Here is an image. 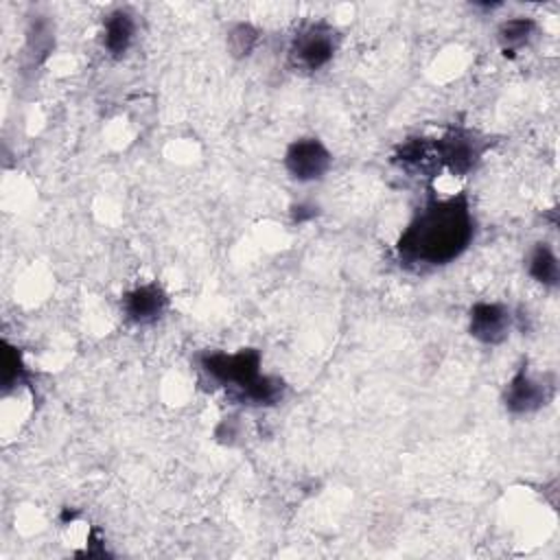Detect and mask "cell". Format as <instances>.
Instances as JSON below:
<instances>
[{
	"mask_svg": "<svg viewBox=\"0 0 560 560\" xmlns=\"http://www.w3.org/2000/svg\"><path fill=\"white\" fill-rule=\"evenodd\" d=\"M477 221L466 192L451 197H429L405 225L396 241V258L409 271L446 267L470 245Z\"/></svg>",
	"mask_w": 560,
	"mask_h": 560,
	"instance_id": "cell-1",
	"label": "cell"
},
{
	"mask_svg": "<svg viewBox=\"0 0 560 560\" xmlns=\"http://www.w3.org/2000/svg\"><path fill=\"white\" fill-rule=\"evenodd\" d=\"M262 354L258 348H241L236 352L208 350L197 357L199 372L214 385L228 392L241 405L273 407L287 394V383L280 376L260 372Z\"/></svg>",
	"mask_w": 560,
	"mask_h": 560,
	"instance_id": "cell-2",
	"label": "cell"
},
{
	"mask_svg": "<svg viewBox=\"0 0 560 560\" xmlns=\"http://www.w3.org/2000/svg\"><path fill=\"white\" fill-rule=\"evenodd\" d=\"M341 35L339 31L324 22H308L295 31L291 46H289V66L295 72H317L328 66L339 48Z\"/></svg>",
	"mask_w": 560,
	"mask_h": 560,
	"instance_id": "cell-3",
	"label": "cell"
},
{
	"mask_svg": "<svg viewBox=\"0 0 560 560\" xmlns=\"http://www.w3.org/2000/svg\"><path fill=\"white\" fill-rule=\"evenodd\" d=\"M553 396H556V374L545 372L536 376L529 372L527 361H523L505 383L501 400L510 413L525 416L547 407L553 400Z\"/></svg>",
	"mask_w": 560,
	"mask_h": 560,
	"instance_id": "cell-4",
	"label": "cell"
},
{
	"mask_svg": "<svg viewBox=\"0 0 560 560\" xmlns=\"http://www.w3.org/2000/svg\"><path fill=\"white\" fill-rule=\"evenodd\" d=\"M488 147H490L488 138L464 127H448L442 138L433 140L438 164L446 166L457 177L475 171V166L481 162Z\"/></svg>",
	"mask_w": 560,
	"mask_h": 560,
	"instance_id": "cell-5",
	"label": "cell"
},
{
	"mask_svg": "<svg viewBox=\"0 0 560 560\" xmlns=\"http://www.w3.org/2000/svg\"><path fill=\"white\" fill-rule=\"evenodd\" d=\"M282 162L291 179L308 184V182H319L330 171L332 153L319 138L304 136V138H295L287 147Z\"/></svg>",
	"mask_w": 560,
	"mask_h": 560,
	"instance_id": "cell-6",
	"label": "cell"
},
{
	"mask_svg": "<svg viewBox=\"0 0 560 560\" xmlns=\"http://www.w3.org/2000/svg\"><path fill=\"white\" fill-rule=\"evenodd\" d=\"M514 315L501 302H475L468 313V332L486 346H499L508 339Z\"/></svg>",
	"mask_w": 560,
	"mask_h": 560,
	"instance_id": "cell-7",
	"label": "cell"
},
{
	"mask_svg": "<svg viewBox=\"0 0 560 560\" xmlns=\"http://www.w3.org/2000/svg\"><path fill=\"white\" fill-rule=\"evenodd\" d=\"M122 315L133 326H149L164 317L168 308V295L158 282H147L129 289L122 300Z\"/></svg>",
	"mask_w": 560,
	"mask_h": 560,
	"instance_id": "cell-8",
	"label": "cell"
},
{
	"mask_svg": "<svg viewBox=\"0 0 560 560\" xmlns=\"http://www.w3.org/2000/svg\"><path fill=\"white\" fill-rule=\"evenodd\" d=\"M136 39V20L129 9H114L103 18V48L109 57L122 59Z\"/></svg>",
	"mask_w": 560,
	"mask_h": 560,
	"instance_id": "cell-9",
	"label": "cell"
},
{
	"mask_svg": "<svg viewBox=\"0 0 560 560\" xmlns=\"http://www.w3.org/2000/svg\"><path fill=\"white\" fill-rule=\"evenodd\" d=\"M527 273L532 280L547 289L560 284V262L549 243H536L527 254Z\"/></svg>",
	"mask_w": 560,
	"mask_h": 560,
	"instance_id": "cell-10",
	"label": "cell"
},
{
	"mask_svg": "<svg viewBox=\"0 0 560 560\" xmlns=\"http://www.w3.org/2000/svg\"><path fill=\"white\" fill-rule=\"evenodd\" d=\"M536 33V22L532 18H510L499 24L497 39L505 57H514L516 50L529 44Z\"/></svg>",
	"mask_w": 560,
	"mask_h": 560,
	"instance_id": "cell-11",
	"label": "cell"
},
{
	"mask_svg": "<svg viewBox=\"0 0 560 560\" xmlns=\"http://www.w3.org/2000/svg\"><path fill=\"white\" fill-rule=\"evenodd\" d=\"M4 352H2V385H4V392H9L11 387H15L18 383H24L28 378V372L22 363V357L18 352V348L9 346L7 341L2 343Z\"/></svg>",
	"mask_w": 560,
	"mask_h": 560,
	"instance_id": "cell-12",
	"label": "cell"
},
{
	"mask_svg": "<svg viewBox=\"0 0 560 560\" xmlns=\"http://www.w3.org/2000/svg\"><path fill=\"white\" fill-rule=\"evenodd\" d=\"M228 44H230V50L234 57H245L256 48L258 31L252 24L241 22V24L232 26V31L228 33Z\"/></svg>",
	"mask_w": 560,
	"mask_h": 560,
	"instance_id": "cell-13",
	"label": "cell"
},
{
	"mask_svg": "<svg viewBox=\"0 0 560 560\" xmlns=\"http://www.w3.org/2000/svg\"><path fill=\"white\" fill-rule=\"evenodd\" d=\"M313 206H304V203H300V206H295L293 208V219L300 223V221H306V219H313L317 212H306V210H311Z\"/></svg>",
	"mask_w": 560,
	"mask_h": 560,
	"instance_id": "cell-14",
	"label": "cell"
}]
</instances>
